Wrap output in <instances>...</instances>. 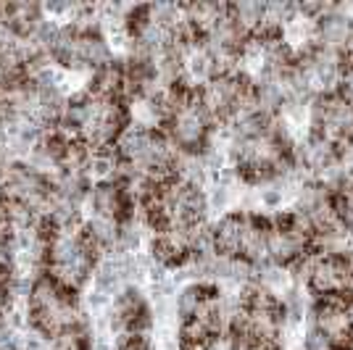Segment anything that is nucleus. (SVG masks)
<instances>
[{"mask_svg":"<svg viewBox=\"0 0 353 350\" xmlns=\"http://www.w3.org/2000/svg\"><path fill=\"white\" fill-rule=\"evenodd\" d=\"M248 229V211H227L224 216H219L214 221V248H216V253L227 256V258H240Z\"/></svg>","mask_w":353,"mask_h":350,"instance_id":"1","label":"nucleus"},{"mask_svg":"<svg viewBox=\"0 0 353 350\" xmlns=\"http://www.w3.org/2000/svg\"><path fill=\"white\" fill-rule=\"evenodd\" d=\"M353 37V19L345 16L338 6H330L316 21H314V43L345 53V48Z\"/></svg>","mask_w":353,"mask_h":350,"instance_id":"2","label":"nucleus"},{"mask_svg":"<svg viewBox=\"0 0 353 350\" xmlns=\"http://www.w3.org/2000/svg\"><path fill=\"white\" fill-rule=\"evenodd\" d=\"M348 321H351V329H353V303L348 306Z\"/></svg>","mask_w":353,"mask_h":350,"instance_id":"3","label":"nucleus"}]
</instances>
